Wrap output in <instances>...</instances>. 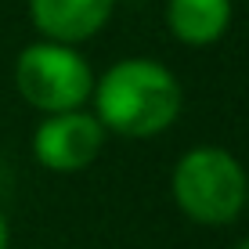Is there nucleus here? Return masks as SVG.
Segmentation results:
<instances>
[{"instance_id": "f257e3e1", "label": "nucleus", "mask_w": 249, "mask_h": 249, "mask_svg": "<svg viewBox=\"0 0 249 249\" xmlns=\"http://www.w3.org/2000/svg\"><path fill=\"white\" fill-rule=\"evenodd\" d=\"M94 116L105 134L119 137H159L177 123L184 94L177 76L152 58H123L108 65L105 76H94Z\"/></svg>"}, {"instance_id": "f03ea898", "label": "nucleus", "mask_w": 249, "mask_h": 249, "mask_svg": "<svg viewBox=\"0 0 249 249\" xmlns=\"http://www.w3.org/2000/svg\"><path fill=\"white\" fill-rule=\"evenodd\" d=\"M170 192H174V202L181 206L188 220L220 228V224H231L246 210L249 177H246V166L228 148L199 144V148L184 152L177 159Z\"/></svg>"}, {"instance_id": "7ed1b4c3", "label": "nucleus", "mask_w": 249, "mask_h": 249, "mask_svg": "<svg viewBox=\"0 0 249 249\" xmlns=\"http://www.w3.org/2000/svg\"><path fill=\"white\" fill-rule=\"evenodd\" d=\"M15 87L40 116L72 112L90 101L94 69L72 44L58 40H36L22 47L15 62Z\"/></svg>"}, {"instance_id": "20e7f679", "label": "nucleus", "mask_w": 249, "mask_h": 249, "mask_svg": "<svg viewBox=\"0 0 249 249\" xmlns=\"http://www.w3.org/2000/svg\"><path fill=\"white\" fill-rule=\"evenodd\" d=\"M105 144V126L94 112L72 108V112L44 116L33 134V156L51 174H80L98 159Z\"/></svg>"}, {"instance_id": "39448f33", "label": "nucleus", "mask_w": 249, "mask_h": 249, "mask_svg": "<svg viewBox=\"0 0 249 249\" xmlns=\"http://www.w3.org/2000/svg\"><path fill=\"white\" fill-rule=\"evenodd\" d=\"M112 11L116 0H29V18L44 33V40L72 47L98 36Z\"/></svg>"}, {"instance_id": "423d86ee", "label": "nucleus", "mask_w": 249, "mask_h": 249, "mask_svg": "<svg viewBox=\"0 0 249 249\" xmlns=\"http://www.w3.org/2000/svg\"><path fill=\"white\" fill-rule=\"evenodd\" d=\"M231 25V0H166V29L188 47L217 44Z\"/></svg>"}, {"instance_id": "0eeeda50", "label": "nucleus", "mask_w": 249, "mask_h": 249, "mask_svg": "<svg viewBox=\"0 0 249 249\" xmlns=\"http://www.w3.org/2000/svg\"><path fill=\"white\" fill-rule=\"evenodd\" d=\"M7 246H11V228H7V217L0 210V249H7Z\"/></svg>"}, {"instance_id": "6e6552de", "label": "nucleus", "mask_w": 249, "mask_h": 249, "mask_svg": "<svg viewBox=\"0 0 249 249\" xmlns=\"http://www.w3.org/2000/svg\"><path fill=\"white\" fill-rule=\"evenodd\" d=\"M235 249H249V235H246V238H242V242H238Z\"/></svg>"}, {"instance_id": "1a4fd4ad", "label": "nucleus", "mask_w": 249, "mask_h": 249, "mask_svg": "<svg viewBox=\"0 0 249 249\" xmlns=\"http://www.w3.org/2000/svg\"><path fill=\"white\" fill-rule=\"evenodd\" d=\"M246 206H249V199H246Z\"/></svg>"}]
</instances>
